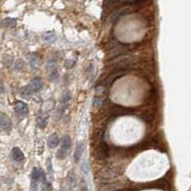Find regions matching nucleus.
<instances>
[{
	"mask_svg": "<svg viewBox=\"0 0 191 191\" xmlns=\"http://www.w3.org/2000/svg\"><path fill=\"white\" fill-rule=\"evenodd\" d=\"M95 157L99 161H106L109 158V146L104 139V134L100 138L98 146L95 149Z\"/></svg>",
	"mask_w": 191,
	"mask_h": 191,
	"instance_id": "obj_1",
	"label": "nucleus"
},
{
	"mask_svg": "<svg viewBox=\"0 0 191 191\" xmlns=\"http://www.w3.org/2000/svg\"><path fill=\"white\" fill-rule=\"evenodd\" d=\"M71 138L69 135H64L62 139V144H61V147L59 148V150L57 151V158L59 159H64L65 158L67 157V154L69 150L71 148Z\"/></svg>",
	"mask_w": 191,
	"mask_h": 191,
	"instance_id": "obj_2",
	"label": "nucleus"
},
{
	"mask_svg": "<svg viewBox=\"0 0 191 191\" xmlns=\"http://www.w3.org/2000/svg\"><path fill=\"white\" fill-rule=\"evenodd\" d=\"M43 88V83L41 81V79L40 77H37L33 79L25 88H23V90L25 91L27 95H31L35 92H37Z\"/></svg>",
	"mask_w": 191,
	"mask_h": 191,
	"instance_id": "obj_3",
	"label": "nucleus"
},
{
	"mask_svg": "<svg viewBox=\"0 0 191 191\" xmlns=\"http://www.w3.org/2000/svg\"><path fill=\"white\" fill-rule=\"evenodd\" d=\"M116 176H117V173L114 171L113 169H110V168L101 169L98 172V174H97L98 179L102 180H107L113 179V178H115Z\"/></svg>",
	"mask_w": 191,
	"mask_h": 191,
	"instance_id": "obj_4",
	"label": "nucleus"
},
{
	"mask_svg": "<svg viewBox=\"0 0 191 191\" xmlns=\"http://www.w3.org/2000/svg\"><path fill=\"white\" fill-rule=\"evenodd\" d=\"M15 112L18 116L25 117L29 112V108L25 103L21 101H17L15 104Z\"/></svg>",
	"mask_w": 191,
	"mask_h": 191,
	"instance_id": "obj_5",
	"label": "nucleus"
},
{
	"mask_svg": "<svg viewBox=\"0 0 191 191\" xmlns=\"http://www.w3.org/2000/svg\"><path fill=\"white\" fill-rule=\"evenodd\" d=\"M0 128L4 132H6V133H9L12 130L11 120L4 113H0Z\"/></svg>",
	"mask_w": 191,
	"mask_h": 191,
	"instance_id": "obj_6",
	"label": "nucleus"
},
{
	"mask_svg": "<svg viewBox=\"0 0 191 191\" xmlns=\"http://www.w3.org/2000/svg\"><path fill=\"white\" fill-rule=\"evenodd\" d=\"M41 171L42 170L40 168H34L32 172V176H31V178H32V185H31V187H32L33 191H37V183H39L41 177Z\"/></svg>",
	"mask_w": 191,
	"mask_h": 191,
	"instance_id": "obj_7",
	"label": "nucleus"
},
{
	"mask_svg": "<svg viewBox=\"0 0 191 191\" xmlns=\"http://www.w3.org/2000/svg\"><path fill=\"white\" fill-rule=\"evenodd\" d=\"M28 62H29V64L30 66L34 68V69H37L41 64V59L37 56V54H30L28 57Z\"/></svg>",
	"mask_w": 191,
	"mask_h": 191,
	"instance_id": "obj_8",
	"label": "nucleus"
},
{
	"mask_svg": "<svg viewBox=\"0 0 191 191\" xmlns=\"http://www.w3.org/2000/svg\"><path fill=\"white\" fill-rule=\"evenodd\" d=\"M11 156H12V158L15 161L20 162L24 161V154L19 148H16V147L13 148L11 152Z\"/></svg>",
	"mask_w": 191,
	"mask_h": 191,
	"instance_id": "obj_9",
	"label": "nucleus"
},
{
	"mask_svg": "<svg viewBox=\"0 0 191 191\" xmlns=\"http://www.w3.org/2000/svg\"><path fill=\"white\" fill-rule=\"evenodd\" d=\"M83 153H84V144L78 143L77 146H76L75 152H74V161H75V162H79L80 158H82Z\"/></svg>",
	"mask_w": 191,
	"mask_h": 191,
	"instance_id": "obj_10",
	"label": "nucleus"
},
{
	"mask_svg": "<svg viewBox=\"0 0 191 191\" xmlns=\"http://www.w3.org/2000/svg\"><path fill=\"white\" fill-rule=\"evenodd\" d=\"M47 123H48V116L47 115L40 114V115L37 117V127L40 128V129H45V127L47 126Z\"/></svg>",
	"mask_w": 191,
	"mask_h": 191,
	"instance_id": "obj_11",
	"label": "nucleus"
},
{
	"mask_svg": "<svg viewBox=\"0 0 191 191\" xmlns=\"http://www.w3.org/2000/svg\"><path fill=\"white\" fill-rule=\"evenodd\" d=\"M59 142H60V137L57 134H52L48 137V146L50 148H55L58 146Z\"/></svg>",
	"mask_w": 191,
	"mask_h": 191,
	"instance_id": "obj_12",
	"label": "nucleus"
},
{
	"mask_svg": "<svg viewBox=\"0 0 191 191\" xmlns=\"http://www.w3.org/2000/svg\"><path fill=\"white\" fill-rule=\"evenodd\" d=\"M43 40H44V41H46V42L52 43V42H55V41H56L57 36L54 32H47L43 35Z\"/></svg>",
	"mask_w": 191,
	"mask_h": 191,
	"instance_id": "obj_13",
	"label": "nucleus"
},
{
	"mask_svg": "<svg viewBox=\"0 0 191 191\" xmlns=\"http://www.w3.org/2000/svg\"><path fill=\"white\" fill-rule=\"evenodd\" d=\"M2 25L7 27V28H13V27H15L16 25V19L8 17V18H5L2 21Z\"/></svg>",
	"mask_w": 191,
	"mask_h": 191,
	"instance_id": "obj_14",
	"label": "nucleus"
},
{
	"mask_svg": "<svg viewBox=\"0 0 191 191\" xmlns=\"http://www.w3.org/2000/svg\"><path fill=\"white\" fill-rule=\"evenodd\" d=\"M57 67H58V62H57V60H55V59H51V60L48 61L47 65H46L47 70H49V71L57 70Z\"/></svg>",
	"mask_w": 191,
	"mask_h": 191,
	"instance_id": "obj_15",
	"label": "nucleus"
},
{
	"mask_svg": "<svg viewBox=\"0 0 191 191\" xmlns=\"http://www.w3.org/2000/svg\"><path fill=\"white\" fill-rule=\"evenodd\" d=\"M104 101H105V98H104V97H101V96L95 97L94 100H93V107L100 108L104 104Z\"/></svg>",
	"mask_w": 191,
	"mask_h": 191,
	"instance_id": "obj_16",
	"label": "nucleus"
},
{
	"mask_svg": "<svg viewBox=\"0 0 191 191\" xmlns=\"http://www.w3.org/2000/svg\"><path fill=\"white\" fill-rule=\"evenodd\" d=\"M75 65V61L74 60H67V61H65V64H64V66L65 68H72Z\"/></svg>",
	"mask_w": 191,
	"mask_h": 191,
	"instance_id": "obj_17",
	"label": "nucleus"
},
{
	"mask_svg": "<svg viewBox=\"0 0 191 191\" xmlns=\"http://www.w3.org/2000/svg\"><path fill=\"white\" fill-rule=\"evenodd\" d=\"M58 77H59V74H58V71L57 70L51 71V73L49 75V79L51 80V81H55V80H56Z\"/></svg>",
	"mask_w": 191,
	"mask_h": 191,
	"instance_id": "obj_18",
	"label": "nucleus"
},
{
	"mask_svg": "<svg viewBox=\"0 0 191 191\" xmlns=\"http://www.w3.org/2000/svg\"><path fill=\"white\" fill-rule=\"evenodd\" d=\"M82 169H83V171H84L85 174H88V170H89V166L88 164V161H84L83 162V164H82Z\"/></svg>",
	"mask_w": 191,
	"mask_h": 191,
	"instance_id": "obj_19",
	"label": "nucleus"
},
{
	"mask_svg": "<svg viewBox=\"0 0 191 191\" xmlns=\"http://www.w3.org/2000/svg\"><path fill=\"white\" fill-rule=\"evenodd\" d=\"M3 90H4V88H3V84H2V82L0 81V93H2Z\"/></svg>",
	"mask_w": 191,
	"mask_h": 191,
	"instance_id": "obj_20",
	"label": "nucleus"
}]
</instances>
